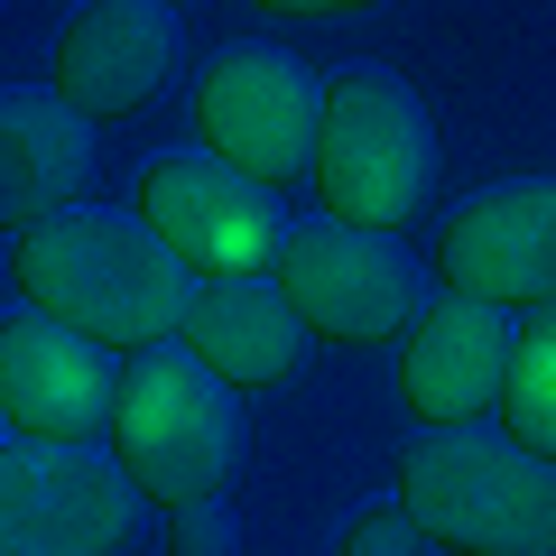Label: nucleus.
<instances>
[{"label": "nucleus", "mask_w": 556, "mask_h": 556, "mask_svg": "<svg viewBox=\"0 0 556 556\" xmlns=\"http://www.w3.org/2000/svg\"><path fill=\"white\" fill-rule=\"evenodd\" d=\"M399 510L455 556H556V464L501 427H427L399 455Z\"/></svg>", "instance_id": "nucleus-3"}, {"label": "nucleus", "mask_w": 556, "mask_h": 556, "mask_svg": "<svg viewBox=\"0 0 556 556\" xmlns=\"http://www.w3.org/2000/svg\"><path fill=\"white\" fill-rule=\"evenodd\" d=\"M437 278L501 316L556 306V177H510L455 204L437 232Z\"/></svg>", "instance_id": "nucleus-9"}, {"label": "nucleus", "mask_w": 556, "mask_h": 556, "mask_svg": "<svg viewBox=\"0 0 556 556\" xmlns=\"http://www.w3.org/2000/svg\"><path fill=\"white\" fill-rule=\"evenodd\" d=\"M167 547H177V556H241V519L223 510V501L167 510Z\"/></svg>", "instance_id": "nucleus-17"}, {"label": "nucleus", "mask_w": 556, "mask_h": 556, "mask_svg": "<svg viewBox=\"0 0 556 556\" xmlns=\"http://www.w3.org/2000/svg\"><path fill=\"white\" fill-rule=\"evenodd\" d=\"M177 343L223 380V390H278V380L306 371V325L298 306L278 298L269 278H204L195 298H186V325Z\"/></svg>", "instance_id": "nucleus-14"}, {"label": "nucleus", "mask_w": 556, "mask_h": 556, "mask_svg": "<svg viewBox=\"0 0 556 556\" xmlns=\"http://www.w3.org/2000/svg\"><path fill=\"white\" fill-rule=\"evenodd\" d=\"M316 204L353 232H408L437 195V121L390 65H343L325 75L316 121Z\"/></svg>", "instance_id": "nucleus-4"}, {"label": "nucleus", "mask_w": 556, "mask_h": 556, "mask_svg": "<svg viewBox=\"0 0 556 556\" xmlns=\"http://www.w3.org/2000/svg\"><path fill=\"white\" fill-rule=\"evenodd\" d=\"M159 10H177V0H159Z\"/></svg>", "instance_id": "nucleus-20"}, {"label": "nucleus", "mask_w": 556, "mask_h": 556, "mask_svg": "<svg viewBox=\"0 0 556 556\" xmlns=\"http://www.w3.org/2000/svg\"><path fill=\"white\" fill-rule=\"evenodd\" d=\"M501 437L556 464V306H529L510 325V371H501Z\"/></svg>", "instance_id": "nucleus-15"}, {"label": "nucleus", "mask_w": 556, "mask_h": 556, "mask_svg": "<svg viewBox=\"0 0 556 556\" xmlns=\"http://www.w3.org/2000/svg\"><path fill=\"white\" fill-rule=\"evenodd\" d=\"M501 371H510V316L482 298H427L399 353V399L417 427H482L501 408Z\"/></svg>", "instance_id": "nucleus-12"}, {"label": "nucleus", "mask_w": 556, "mask_h": 556, "mask_svg": "<svg viewBox=\"0 0 556 556\" xmlns=\"http://www.w3.org/2000/svg\"><path fill=\"white\" fill-rule=\"evenodd\" d=\"M0 427H10V408H0Z\"/></svg>", "instance_id": "nucleus-19"}, {"label": "nucleus", "mask_w": 556, "mask_h": 556, "mask_svg": "<svg viewBox=\"0 0 556 556\" xmlns=\"http://www.w3.org/2000/svg\"><path fill=\"white\" fill-rule=\"evenodd\" d=\"M102 177L93 121L65 112L56 84H10L0 93V232H28V223L84 204Z\"/></svg>", "instance_id": "nucleus-13"}, {"label": "nucleus", "mask_w": 556, "mask_h": 556, "mask_svg": "<svg viewBox=\"0 0 556 556\" xmlns=\"http://www.w3.org/2000/svg\"><path fill=\"white\" fill-rule=\"evenodd\" d=\"M177 56H186L177 10H159V0H84L56 28V102L84 121H130L167 93Z\"/></svg>", "instance_id": "nucleus-10"}, {"label": "nucleus", "mask_w": 556, "mask_h": 556, "mask_svg": "<svg viewBox=\"0 0 556 556\" xmlns=\"http://www.w3.org/2000/svg\"><path fill=\"white\" fill-rule=\"evenodd\" d=\"M10 278L38 316L75 325V334L112 343V353H149L186 325V260L167 251L139 214H112V204H65V214L28 223L20 251H10Z\"/></svg>", "instance_id": "nucleus-1"}, {"label": "nucleus", "mask_w": 556, "mask_h": 556, "mask_svg": "<svg viewBox=\"0 0 556 556\" xmlns=\"http://www.w3.org/2000/svg\"><path fill=\"white\" fill-rule=\"evenodd\" d=\"M269 278H278V298L298 306V325L316 343H390L427 306V269L408 260V241L399 232H353L334 214L288 223Z\"/></svg>", "instance_id": "nucleus-6"}, {"label": "nucleus", "mask_w": 556, "mask_h": 556, "mask_svg": "<svg viewBox=\"0 0 556 556\" xmlns=\"http://www.w3.org/2000/svg\"><path fill=\"white\" fill-rule=\"evenodd\" d=\"M112 464L130 473L139 501H159V510H195V501H223L251 464V417L241 399L204 371L195 353H130L112 390Z\"/></svg>", "instance_id": "nucleus-2"}, {"label": "nucleus", "mask_w": 556, "mask_h": 556, "mask_svg": "<svg viewBox=\"0 0 556 556\" xmlns=\"http://www.w3.org/2000/svg\"><path fill=\"white\" fill-rule=\"evenodd\" d=\"M316 121H325V75L269 38H232L195 75V130L204 159L241 167L251 186H298L316 167Z\"/></svg>", "instance_id": "nucleus-5"}, {"label": "nucleus", "mask_w": 556, "mask_h": 556, "mask_svg": "<svg viewBox=\"0 0 556 556\" xmlns=\"http://www.w3.org/2000/svg\"><path fill=\"white\" fill-rule=\"evenodd\" d=\"M139 529V492L112 455L56 437L0 445V556H121Z\"/></svg>", "instance_id": "nucleus-7"}, {"label": "nucleus", "mask_w": 556, "mask_h": 556, "mask_svg": "<svg viewBox=\"0 0 556 556\" xmlns=\"http://www.w3.org/2000/svg\"><path fill=\"white\" fill-rule=\"evenodd\" d=\"M112 343L75 334V325L38 316V306H20V316H0V408H10V427L20 437H56V445H93L102 427H112Z\"/></svg>", "instance_id": "nucleus-11"}, {"label": "nucleus", "mask_w": 556, "mask_h": 556, "mask_svg": "<svg viewBox=\"0 0 556 556\" xmlns=\"http://www.w3.org/2000/svg\"><path fill=\"white\" fill-rule=\"evenodd\" d=\"M334 556H427V529H417L399 501H371V510L334 538Z\"/></svg>", "instance_id": "nucleus-16"}, {"label": "nucleus", "mask_w": 556, "mask_h": 556, "mask_svg": "<svg viewBox=\"0 0 556 556\" xmlns=\"http://www.w3.org/2000/svg\"><path fill=\"white\" fill-rule=\"evenodd\" d=\"M121 556H130V547H121Z\"/></svg>", "instance_id": "nucleus-21"}, {"label": "nucleus", "mask_w": 556, "mask_h": 556, "mask_svg": "<svg viewBox=\"0 0 556 556\" xmlns=\"http://www.w3.org/2000/svg\"><path fill=\"white\" fill-rule=\"evenodd\" d=\"M260 20H353V10H380V0H251Z\"/></svg>", "instance_id": "nucleus-18"}, {"label": "nucleus", "mask_w": 556, "mask_h": 556, "mask_svg": "<svg viewBox=\"0 0 556 556\" xmlns=\"http://www.w3.org/2000/svg\"><path fill=\"white\" fill-rule=\"evenodd\" d=\"M139 223L186 260V278H269L278 241H288V214L269 186H251L204 149H167L139 167Z\"/></svg>", "instance_id": "nucleus-8"}]
</instances>
